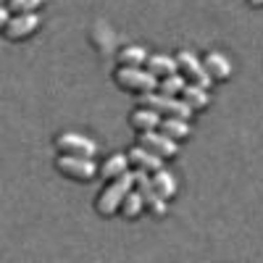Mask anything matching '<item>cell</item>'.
I'll use <instances>...</instances> for the list:
<instances>
[{
	"mask_svg": "<svg viewBox=\"0 0 263 263\" xmlns=\"http://www.w3.org/2000/svg\"><path fill=\"white\" fill-rule=\"evenodd\" d=\"M132 187H135V171H126V174H121V177L111 179V182L100 190L98 200H95V211H98L100 216H105V218L116 216L121 200L126 197V192H129Z\"/></svg>",
	"mask_w": 263,
	"mask_h": 263,
	"instance_id": "obj_1",
	"label": "cell"
},
{
	"mask_svg": "<svg viewBox=\"0 0 263 263\" xmlns=\"http://www.w3.org/2000/svg\"><path fill=\"white\" fill-rule=\"evenodd\" d=\"M114 82L124 92H132L137 98L147 95V92H156V87H158V79L153 77L145 66H119L114 71Z\"/></svg>",
	"mask_w": 263,
	"mask_h": 263,
	"instance_id": "obj_2",
	"label": "cell"
},
{
	"mask_svg": "<svg viewBox=\"0 0 263 263\" xmlns=\"http://www.w3.org/2000/svg\"><path fill=\"white\" fill-rule=\"evenodd\" d=\"M140 105H145V108H153L161 119H184V121H190L192 119V111H190V105L182 100V98H174V95H153V92H147V95H140Z\"/></svg>",
	"mask_w": 263,
	"mask_h": 263,
	"instance_id": "obj_3",
	"label": "cell"
},
{
	"mask_svg": "<svg viewBox=\"0 0 263 263\" xmlns=\"http://www.w3.org/2000/svg\"><path fill=\"white\" fill-rule=\"evenodd\" d=\"M55 168L69 177L74 182H92L98 177V163L92 158H79V156H66V153H58L55 158Z\"/></svg>",
	"mask_w": 263,
	"mask_h": 263,
	"instance_id": "obj_4",
	"label": "cell"
},
{
	"mask_svg": "<svg viewBox=\"0 0 263 263\" xmlns=\"http://www.w3.org/2000/svg\"><path fill=\"white\" fill-rule=\"evenodd\" d=\"M55 150L66 153V156H79V158H95L98 156L95 140L79 135V132H61L55 137Z\"/></svg>",
	"mask_w": 263,
	"mask_h": 263,
	"instance_id": "obj_5",
	"label": "cell"
},
{
	"mask_svg": "<svg viewBox=\"0 0 263 263\" xmlns=\"http://www.w3.org/2000/svg\"><path fill=\"white\" fill-rule=\"evenodd\" d=\"M174 58H177V71H179L190 84H200V87H211V84H213L211 77H208V71H205V66H203V61L197 58L195 53L179 50Z\"/></svg>",
	"mask_w": 263,
	"mask_h": 263,
	"instance_id": "obj_6",
	"label": "cell"
},
{
	"mask_svg": "<svg viewBox=\"0 0 263 263\" xmlns=\"http://www.w3.org/2000/svg\"><path fill=\"white\" fill-rule=\"evenodd\" d=\"M140 145L145 150H150L153 156H158L161 161H171V158H177L179 156V142H174L171 137H166L163 132L158 129H153V132H140Z\"/></svg>",
	"mask_w": 263,
	"mask_h": 263,
	"instance_id": "obj_7",
	"label": "cell"
},
{
	"mask_svg": "<svg viewBox=\"0 0 263 263\" xmlns=\"http://www.w3.org/2000/svg\"><path fill=\"white\" fill-rule=\"evenodd\" d=\"M40 29V16L37 13H11L6 21V40L11 42H21V40H29L34 32Z\"/></svg>",
	"mask_w": 263,
	"mask_h": 263,
	"instance_id": "obj_8",
	"label": "cell"
},
{
	"mask_svg": "<svg viewBox=\"0 0 263 263\" xmlns=\"http://www.w3.org/2000/svg\"><path fill=\"white\" fill-rule=\"evenodd\" d=\"M135 190L142 195V203H145V208H147V213H153V216H163L166 213V200L156 192V187H153V182H150V174L147 171H137L135 168Z\"/></svg>",
	"mask_w": 263,
	"mask_h": 263,
	"instance_id": "obj_9",
	"label": "cell"
},
{
	"mask_svg": "<svg viewBox=\"0 0 263 263\" xmlns=\"http://www.w3.org/2000/svg\"><path fill=\"white\" fill-rule=\"evenodd\" d=\"M203 66H205L211 82H218V84L229 82V79H232V71H234V69H232V61H229L224 53H216V50L205 55Z\"/></svg>",
	"mask_w": 263,
	"mask_h": 263,
	"instance_id": "obj_10",
	"label": "cell"
},
{
	"mask_svg": "<svg viewBox=\"0 0 263 263\" xmlns=\"http://www.w3.org/2000/svg\"><path fill=\"white\" fill-rule=\"evenodd\" d=\"M126 158H129V166H135L137 171H147V174L158 171V168L163 166V161H161L158 156H153L150 150H145L142 145L129 147V150H126Z\"/></svg>",
	"mask_w": 263,
	"mask_h": 263,
	"instance_id": "obj_11",
	"label": "cell"
},
{
	"mask_svg": "<svg viewBox=\"0 0 263 263\" xmlns=\"http://www.w3.org/2000/svg\"><path fill=\"white\" fill-rule=\"evenodd\" d=\"M129 124H132V129L137 132H153V129H158V124H161V116L153 111V108H145V105H137L135 111L129 114Z\"/></svg>",
	"mask_w": 263,
	"mask_h": 263,
	"instance_id": "obj_12",
	"label": "cell"
},
{
	"mask_svg": "<svg viewBox=\"0 0 263 263\" xmlns=\"http://www.w3.org/2000/svg\"><path fill=\"white\" fill-rule=\"evenodd\" d=\"M129 171V158H126V153H114V156H108L100 166H98V177L100 179H116L121 177V174Z\"/></svg>",
	"mask_w": 263,
	"mask_h": 263,
	"instance_id": "obj_13",
	"label": "cell"
},
{
	"mask_svg": "<svg viewBox=\"0 0 263 263\" xmlns=\"http://www.w3.org/2000/svg\"><path fill=\"white\" fill-rule=\"evenodd\" d=\"M187 105H190V111H205L208 103H211V92H208V87H200V84H184V90L179 95Z\"/></svg>",
	"mask_w": 263,
	"mask_h": 263,
	"instance_id": "obj_14",
	"label": "cell"
},
{
	"mask_svg": "<svg viewBox=\"0 0 263 263\" xmlns=\"http://www.w3.org/2000/svg\"><path fill=\"white\" fill-rule=\"evenodd\" d=\"M145 69L156 77V79H163V77H168V74L177 71V58H171V55H166V53H153V55H147V61H145Z\"/></svg>",
	"mask_w": 263,
	"mask_h": 263,
	"instance_id": "obj_15",
	"label": "cell"
},
{
	"mask_svg": "<svg viewBox=\"0 0 263 263\" xmlns=\"http://www.w3.org/2000/svg\"><path fill=\"white\" fill-rule=\"evenodd\" d=\"M150 182H153L156 192L163 197L166 203H168V200H174V195H177V179H174L163 166H161L158 171H153V174H150Z\"/></svg>",
	"mask_w": 263,
	"mask_h": 263,
	"instance_id": "obj_16",
	"label": "cell"
},
{
	"mask_svg": "<svg viewBox=\"0 0 263 263\" xmlns=\"http://www.w3.org/2000/svg\"><path fill=\"white\" fill-rule=\"evenodd\" d=\"M142 211H145V203H142V195L132 187L129 192H126V197L121 200V205H119V213L126 218V221H135V218H140L142 216Z\"/></svg>",
	"mask_w": 263,
	"mask_h": 263,
	"instance_id": "obj_17",
	"label": "cell"
},
{
	"mask_svg": "<svg viewBox=\"0 0 263 263\" xmlns=\"http://www.w3.org/2000/svg\"><path fill=\"white\" fill-rule=\"evenodd\" d=\"M158 132H163L166 137H171L174 142H182V140H187L190 137V124L184 121V119H161V124H158Z\"/></svg>",
	"mask_w": 263,
	"mask_h": 263,
	"instance_id": "obj_18",
	"label": "cell"
},
{
	"mask_svg": "<svg viewBox=\"0 0 263 263\" xmlns=\"http://www.w3.org/2000/svg\"><path fill=\"white\" fill-rule=\"evenodd\" d=\"M116 61H119V66H145L147 50L142 45H124L116 53Z\"/></svg>",
	"mask_w": 263,
	"mask_h": 263,
	"instance_id": "obj_19",
	"label": "cell"
},
{
	"mask_svg": "<svg viewBox=\"0 0 263 263\" xmlns=\"http://www.w3.org/2000/svg\"><path fill=\"white\" fill-rule=\"evenodd\" d=\"M184 84H187V79H184L179 71H174V74L158 79V87H156V90H158L161 95H174V98H179L182 90H184Z\"/></svg>",
	"mask_w": 263,
	"mask_h": 263,
	"instance_id": "obj_20",
	"label": "cell"
},
{
	"mask_svg": "<svg viewBox=\"0 0 263 263\" xmlns=\"http://www.w3.org/2000/svg\"><path fill=\"white\" fill-rule=\"evenodd\" d=\"M45 0H6V6L11 13H34Z\"/></svg>",
	"mask_w": 263,
	"mask_h": 263,
	"instance_id": "obj_21",
	"label": "cell"
},
{
	"mask_svg": "<svg viewBox=\"0 0 263 263\" xmlns=\"http://www.w3.org/2000/svg\"><path fill=\"white\" fill-rule=\"evenodd\" d=\"M8 16H11L8 6H0V34H3V29H6V21H8Z\"/></svg>",
	"mask_w": 263,
	"mask_h": 263,
	"instance_id": "obj_22",
	"label": "cell"
},
{
	"mask_svg": "<svg viewBox=\"0 0 263 263\" xmlns=\"http://www.w3.org/2000/svg\"><path fill=\"white\" fill-rule=\"evenodd\" d=\"M248 6H253V8H263V0H248Z\"/></svg>",
	"mask_w": 263,
	"mask_h": 263,
	"instance_id": "obj_23",
	"label": "cell"
}]
</instances>
